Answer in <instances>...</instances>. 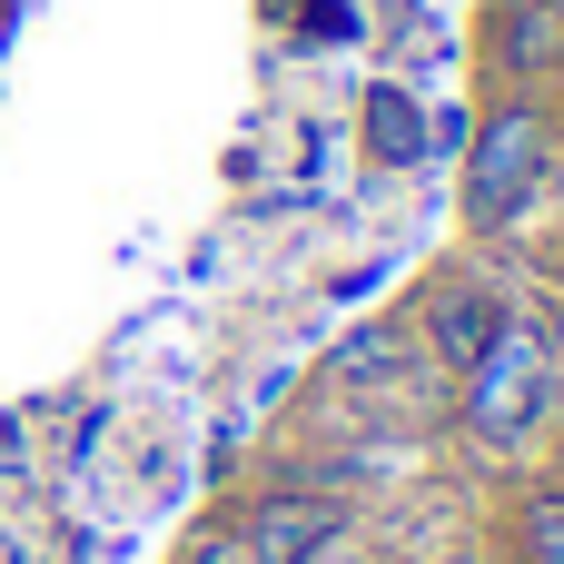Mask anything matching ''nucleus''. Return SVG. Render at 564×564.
<instances>
[{
  "instance_id": "obj_8",
  "label": "nucleus",
  "mask_w": 564,
  "mask_h": 564,
  "mask_svg": "<svg viewBox=\"0 0 564 564\" xmlns=\"http://www.w3.org/2000/svg\"><path fill=\"white\" fill-rule=\"evenodd\" d=\"M178 564H248V545H238V525L218 516V525H198V535L178 545Z\"/></svg>"
},
{
  "instance_id": "obj_1",
  "label": "nucleus",
  "mask_w": 564,
  "mask_h": 564,
  "mask_svg": "<svg viewBox=\"0 0 564 564\" xmlns=\"http://www.w3.org/2000/svg\"><path fill=\"white\" fill-rule=\"evenodd\" d=\"M564 188V129L545 109V89H486L466 109L456 139V228L486 258H516V238L545 218V198Z\"/></svg>"
},
{
  "instance_id": "obj_6",
  "label": "nucleus",
  "mask_w": 564,
  "mask_h": 564,
  "mask_svg": "<svg viewBox=\"0 0 564 564\" xmlns=\"http://www.w3.org/2000/svg\"><path fill=\"white\" fill-rule=\"evenodd\" d=\"M496 555H506V564H564V476H555V466H535V476L506 496Z\"/></svg>"
},
{
  "instance_id": "obj_10",
  "label": "nucleus",
  "mask_w": 564,
  "mask_h": 564,
  "mask_svg": "<svg viewBox=\"0 0 564 564\" xmlns=\"http://www.w3.org/2000/svg\"><path fill=\"white\" fill-rule=\"evenodd\" d=\"M545 109H555V129H564V59H555V79H545Z\"/></svg>"
},
{
  "instance_id": "obj_3",
  "label": "nucleus",
  "mask_w": 564,
  "mask_h": 564,
  "mask_svg": "<svg viewBox=\"0 0 564 564\" xmlns=\"http://www.w3.org/2000/svg\"><path fill=\"white\" fill-rule=\"evenodd\" d=\"M516 317V288H506V268L476 248V258H456V268H436L426 278V297H416V317H406V337H416V357H426V377H466L476 357H486V337Z\"/></svg>"
},
{
  "instance_id": "obj_2",
  "label": "nucleus",
  "mask_w": 564,
  "mask_h": 564,
  "mask_svg": "<svg viewBox=\"0 0 564 564\" xmlns=\"http://www.w3.org/2000/svg\"><path fill=\"white\" fill-rule=\"evenodd\" d=\"M446 426L466 436L476 466H545L564 436V347L555 317L516 297V317L486 337V357L446 387Z\"/></svg>"
},
{
  "instance_id": "obj_9",
  "label": "nucleus",
  "mask_w": 564,
  "mask_h": 564,
  "mask_svg": "<svg viewBox=\"0 0 564 564\" xmlns=\"http://www.w3.org/2000/svg\"><path fill=\"white\" fill-rule=\"evenodd\" d=\"M307 564H387V545H377V525L357 516V525H347L337 545H317V555H307Z\"/></svg>"
},
{
  "instance_id": "obj_4",
  "label": "nucleus",
  "mask_w": 564,
  "mask_h": 564,
  "mask_svg": "<svg viewBox=\"0 0 564 564\" xmlns=\"http://www.w3.org/2000/svg\"><path fill=\"white\" fill-rule=\"evenodd\" d=\"M228 525H238L248 564H307L317 545H337V535L357 525V496L327 486V476H268Z\"/></svg>"
},
{
  "instance_id": "obj_7",
  "label": "nucleus",
  "mask_w": 564,
  "mask_h": 564,
  "mask_svg": "<svg viewBox=\"0 0 564 564\" xmlns=\"http://www.w3.org/2000/svg\"><path fill=\"white\" fill-rule=\"evenodd\" d=\"M367 149H377L387 169H416V159H426V119H416L406 89H367Z\"/></svg>"
},
{
  "instance_id": "obj_11",
  "label": "nucleus",
  "mask_w": 564,
  "mask_h": 564,
  "mask_svg": "<svg viewBox=\"0 0 564 564\" xmlns=\"http://www.w3.org/2000/svg\"><path fill=\"white\" fill-rule=\"evenodd\" d=\"M0 30H10V0H0Z\"/></svg>"
},
{
  "instance_id": "obj_5",
  "label": "nucleus",
  "mask_w": 564,
  "mask_h": 564,
  "mask_svg": "<svg viewBox=\"0 0 564 564\" xmlns=\"http://www.w3.org/2000/svg\"><path fill=\"white\" fill-rule=\"evenodd\" d=\"M564 59V0H476V69L486 89H545Z\"/></svg>"
}]
</instances>
